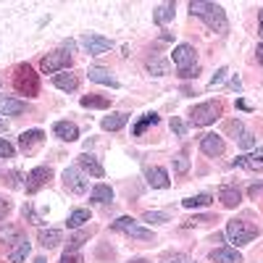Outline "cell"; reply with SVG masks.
<instances>
[{
    "mask_svg": "<svg viewBox=\"0 0 263 263\" xmlns=\"http://www.w3.org/2000/svg\"><path fill=\"white\" fill-rule=\"evenodd\" d=\"M24 111H27V103L24 100L0 95V116H21Z\"/></svg>",
    "mask_w": 263,
    "mask_h": 263,
    "instance_id": "cell-15",
    "label": "cell"
},
{
    "mask_svg": "<svg viewBox=\"0 0 263 263\" xmlns=\"http://www.w3.org/2000/svg\"><path fill=\"white\" fill-rule=\"evenodd\" d=\"M129 263H145V260L142 258H135V260H129Z\"/></svg>",
    "mask_w": 263,
    "mask_h": 263,
    "instance_id": "cell-50",
    "label": "cell"
},
{
    "mask_svg": "<svg viewBox=\"0 0 263 263\" xmlns=\"http://www.w3.org/2000/svg\"><path fill=\"white\" fill-rule=\"evenodd\" d=\"M114 229L116 232H124V234H129V237H135V239H145V242H153V232L150 229H142L135 218H129V216H121V218H116L114 221Z\"/></svg>",
    "mask_w": 263,
    "mask_h": 263,
    "instance_id": "cell-6",
    "label": "cell"
},
{
    "mask_svg": "<svg viewBox=\"0 0 263 263\" xmlns=\"http://www.w3.org/2000/svg\"><path fill=\"white\" fill-rule=\"evenodd\" d=\"M84 239H87V232H79V234L69 237V242H66V253H77L84 245Z\"/></svg>",
    "mask_w": 263,
    "mask_h": 263,
    "instance_id": "cell-33",
    "label": "cell"
},
{
    "mask_svg": "<svg viewBox=\"0 0 263 263\" xmlns=\"http://www.w3.org/2000/svg\"><path fill=\"white\" fill-rule=\"evenodd\" d=\"M13 87L21 92V95H27V98H34L40 92V82H37V74L29 63H21L16 74H13Z\"/></svg>",
    "mask_w": 263,
    "mask_h": 263,
    "instance_id": "cell-2",
    "label": "cell"
},
{
    "mask_svg": "<svg viewBox=\"0 0 263 263\" xmlns=\"http://www.w3.org/2000/svg\"><path fill=\"white\" fill-rule=\"evenodd\" d=\"M171 129H174V135H179V137H182V135H184V132H187V126H184V124H182V121H179L177 116H174V119H171Z\"/></svg>",
    "mask_w": 263,
    "mask_h": 263,
    "instance_id": "cell-40",
    "label": "cell"
},
{
    "mask_svg": "<svg viewBox=\"0 0 263 263\" xmlns=\"http://www.w3.org/2000/svg\"><path fill=\"white\" fill-rule=\"evenodd\" d=\"M237 142H239V147H242V150H253L255 147V135H253V132H242Z\"/></svg>",
    "mask_w": 263,
    "mask_h": 263,
    "instance_id": "cell-36",
    "label": "cell"
},
{
    "mask_svg": "<svg viewBox=\"0 0 263 263\" xmlns=\"http://www.w3.org/2000/svg\"><path fill=\"white\" fill-rule=\"evenodd\" d=\"M21 239H27V237H24V232H21L18 227H11V224L0 227V242H6V245H18Z\"/></svg>",
    "mask_w": 263,
    "mask_h": 263,
    "instance_id": "cell-21",
    "label": "cell"
},
{
    "mask_svg": "<svg viewBox=\"0 0 263 263\" xmlns=\"http://www.w3.org/2000/svg\"><path fill=\"white\" fill-rule=\"evenodd\" d=\"M0 84H3V82H0Z\"/></svg>",
    "mask_w": 263,
    "mask_h": 263,
    "instance_id": "cell-53",
    "label": "cell"
},
{
    "mask_svg": "<svg viewBox=\"0 0 263 263\" xmlns=\"http://www.w3.org/2000/svg\"><path fill=\"white\" fill-rule=\"evenodd\" d=\"M174 263H190V260H187L184 255H179V258H177V260H174Z\"/></svg>",
    "mask_w": 263,
    "mask_h": 263,
    "instance_id": "cell-49",
    "label": "cell"
},
{
    "mask_svg": "<svg viewBox=\"0 0 263 263\" xmlns=\"http://www.w3.org/2000/svg\"><path fill=\"white\" fill-rule=\"evenodd\" d=\"M63 184H66V190L74 192V195H84L87 187H90V182H87V174H84L82 168H77V166H69V168L63 171Z\"/></svg>",
    "mask_w": 263,
    "mask_h": 263,
    "instance_id": "cell-7",
    "label": "cell"
},
{
    "mask_svg": "<svg viewBox=\"0 0 263 263\" xmlns=\"http://www.w3.org/2000/svg\"><path fill=\"white\" fill-rule=\"evenodd\" d=\"M8 211H11V203L6 200V197H0V218H3Z\"/></svg>",
    "mask_w": 263,
    "mask_h": 263,
    "instance_id": "cell-45",
    "label": "cell"
},
{
    "mask_svg": "<svg viewBox=\"0 0 263 263\" xmlns=\"http://www.w3.org/2000/svg\"><path fill=\"white\" fill-rule=\"evenodd\" d=\"M61 263H82V258H79L77 253H63V258H61Z\"/></svg>",
    "mask_w": 263,
    "mask_h": 263,
    "instance_id": "cell-42",
    "label": "cell"
},
{
    "mask_svg": "<svg viewBox=\"0 0 263 263\" xmlns=\"http://www.w3.org/2000/svg\"><path fill=\"white\" fill-rule=\"evenodd\" d=\"M227 74H229V71H227V66H221V69H218V71L213 74V79H211V87H216V84H221V82L227 79Z\"/></svg>",
    "mask_w": 263,
    "mask_h": 263,
    "instance_id": "cell-39",
    "label": "cell"
},
{
    "mask_svg": "<svg viewBox=\"0 0 263 263\" xmlns=\"http://www.w3.org/2000/svg\"><path fill=\"white\" fill-rule=\"evenodd\" d=\"M3 129H6V121H3V119H0V132H3Z\"/></svg>",
    "mask_w": 263,
    "mask_h": 263,
    "instance_id": "cell-51",
    "label": "cell"
},
{
    "mask_svg": "<svg viewBox=\"0 0 263 263\" xmlns=\"http://www.w3.org/2000/svg\"><path fill=\"white\" fill-rule=\"evenodd\" d=\"M142 221H145V224H166L168 216L161 213V211H147V213L142 216Z\"/></svg>",
    "mask_w": 263,
    "mask_h": 263,
    "instance_id": "cell-34",
    "label": "cell"
},
{
    "mask_svg": "<svg viewBox=\"0 0 263 263\" xmlns=\"http://www.w3.org/2000/svg\"><path fill=\"white\" fill-rule=\"evenodd\" d=\"M53 135L58 140H63V142H74V140H79V129L71 121H55L53 124Z\"/></svg>",
    "mask_w": 263,
    "mask_h": 263,
    "instance_id": "cell-16",
    "label": "cell"
},
{
    "mask_svg": "<svg viewBox=\"0 0 263 263\" xmlns=\"http://www.w3.org/2000/svg\"><path fill=\"white\" fill-rule=\"evenodd\" d=\"M79 168L84 174H92V177H98V179L105 177V168L100 166V161L95 156H90V153H82V156H79Z\"/></svg>",
    "mask_w": 263,
    "mask_h": 263,
    "instance_id": "cell-17",
    "label": "cell"
},
{
    "mask_svg": "<svg viewBox=\"0 0 263 263\" xmlns=\"http://www.w3.org/2000/svg\"><path fill=\"white\" fill-rule=\"evenodd\" d=\"M227 237H229V242H234L237 248L239 245H248L250 239L258 237V227H253L248 221H229L227 224Z\"/></svg>",
    "mask_w": 263,
    "mask_h": 263,
    "instance_id": "cell-4",
    "label": "cell"
},
{
    "mask_svg": "<svg viewBox=\"0 0 263 263\" xmlns=\"http://www.w3.org/2000/svg\"><path fill=\"white\" fill-rule=\"evenodd\" d=\"M179 77H182V79H192V77H197V66H192V69H184V71H179Z\"/></svg>",
    "mask_w": 263,
    "mask_h": 263,
    "instance_id": "cell-44",
    "label": "cell"
},
{
    "mask_svg": "<svg viewBox=\"0 0 263 263\" xmlns=\"http://www.w3.org/2000/svg\"><path fill=\"white\" fill-rule=\"evenodd\" d=\"M79 42L84 45V50L90 53V55H100V53H108V50L114 48V42L108 40V37H100V34H84Z\"/></svg>",
    "mask_w": 263,
    "mask_h": 263,
    "instance_id": "cell-8",
    "label": "cell"
},
{
    "mask_svg": "<svg viewBox=\"0 0 263 263\" xmlns=\"http://www.w3.org/2000/svg\"><path fill=\"white\" fill-rule=\"evenodd\" d=\"M190 13H192V16H200L205 24H208L213 32H218V34L227 32V27H229L224 8H221V6H216V3H205V0H192V3H190Z\"/></svg>",
    "mask_w": 263,
    "mask_h": 263,
    "instance_id": "cell-1",
    "label": "cell"
},
{
    "mask_svg": "<svg viewBox=\"0 0 263 263\" xmlns=\"http://www.w3.org/2000/svg\"><path fill=\"white\" fill-rule=\"evenodd\" d=\"M145 179H147V184L153 187V190H166L171 182H168V174L161 168V166H150V168H145Z\"/></svg>",
    "mask_w": 263,
    "mask_h": 263,
    "instance_id": "cell-12",
    "label": "cell"
},
{
    "mask_svg": "<svg viewBox=\"0 0 263 263\" xmlns=\"http://www.w3.org/2000/svg\"><path fill=\"white\" fill-rule=\"evenodd\" d=\"M87 77H90L92 82H98V84H108V87H114V90L119 87V79H114V77H111V71H108V69H100V66H92V69L87 71Z\"/></svg>",
    "mask_w": 263,
    "mask_h": 263,
    "instance_id": "cell-19",
    "label": "cell"
},
{
    "mask_svg": "<svg viewBox=\"0 0 263 263\" xmlns=\"http://www.w3.org/2000/svg\"><path fill=\"white\" fill-rule=\"evenodd\" d=\"M248 195L253 197V200H258V197H263V184H253V187L248 190Z\"/></svg>",
    "mask_w": 263,
    "mask_h": 263,
    "instance_id": "cell-41",
    "label": "cell"
},
{
    "mask_svg": "<svg viewBox=\"0 0 263 263\" xmlns=\"http://www.w3.org/2000/svg\"><path fill=\"white\" fill-rule=\"evenodd\" d=\"M258 24H260V34H263V8L258 11Z\"/></svg>",
    "mask_w": 263,
    "mask_h": 263,
    "instance_id": "cell-47",
    "label": "cell"
},
{
    "mask_svg": "<svg viewBox=\"0 0 263 263\" xmlns=\"http://www.w3.org/2000/svg\"><path fill=\"white\" fill-rule=\"evenodd\" d=\"M53 84L58 87V90H63V92H74L79 87V77L71 74V71H61V74L53 77Z\"/></svg>",
    "mask_w": 263,
    "mask_h": 263,
    "instance_id": "cell-18",
    "label": "cell"
},
{
    "mask_svg": "<svg viewBox=\"0 0 263 263\" xmlns=\"http://www.w3.org/2000/svg\"><path fill=\"white\" fill-rule=\"evenodd\" d=\"M48 179H50V168H48V166H37V168H32V171L27 174L24 190H27L29 195H34L42 184H48Z\"/></svg>",
    "mask_w": 263,
    "mask_h": 263,
    "instance_id": "cell-10",
    "label": "cell"
},
{
    "mask_svg": "<svg viewBox=\"0 0 263 263\" xmlns=\"http://www.w3.org/2000/svg\"><path fill=\"white\" fill-rule=\"evenodd\" d=\"M63 242V234L58 232V229H42L40 232V245L45 248V250H53V248H58Z\"/></svg>",
    "mask_w": 263,
    "mask_h": 263,
    "instance_id": "cell-22",
    "label": "cell"
},
{
    "mask_svg": "<svg viewBox=\"0 0 263 263\" xmlns=\"http://www.w3.org/2000/svg\"><path fill=\"white\" fill-rule=\"evenodd\" d=\"M34 263H45V258H37V260H34Z\"/></svg>",
    "mask_w": 263,
    "mask_h": 263,
    "instance_id": "cell-52",
    "label": "cell"
},
{
    "mask_svg": "<svg viewBox=\"0 0 263 263\" xmlns=\"http://www.w3.org/2000/svg\"><path fill=\"white\" fill-rule=\"evenodd\" d=\"M8 179H11V182H8L11 187H24V182H21V174H18V171H13Z\"/></svg>",
    "mask_w": 263,
    "mask_h": 263,
    "instance_id": "cell-43",
    "label": "cell"
},
{
    "mask_svg": "<svg viewBox=\"0 0 263 263\" xmlns=\"http://www.w3.org/2000/svg\"><path fill=\"white\" fill-rule=\"evenodd\" d=\"M218 200H221L227 208H237L239 200H242V195H239L237 187H221V192H218Z\"/></svg>",
    "mask_w": 263,
    "mask_h": 263,
    "instance_id": "cell-24",
    "label": "cell"
},
{
    "mask_svg": "<svg viewBox=\"0 0 263 263\" xmlns=\"http://www.w3.org/2000/svg\"><path fill=\"white\" fill-rule=\"evenodd\" d=\"M213 203V197L208 195V192H203V195H195V197H187V200H182V205L184 208H203V205H211Z\"/></svg>",
    "mask_w": 263,
    "mask_h": 263,
    "instance_id": "cell-29",
    "label": "cell"
},
{
    "mask_svg": "<svg viewBox=\"0 0 263 263\" xmlns=\"http://www.w3.org/2000/svg\"><path fill=\"white\" fill-rule=\"evenodd\" d=\"M174 11H177V6H174V3H161L156 8V13H153V18H156V24H166V21L174 18Z\"/></svg>",
    "mask_w": 263,
    "mask_h": 263,
    "instance_id": "cell-26",
    "label": "cell"
},
{
    "mask_svg": "<svg viewBox=\"0 0 263 263\" xmlns=\"http://www.w3.org/2000/svg\"><path fill=\"white\" fill-rule=\"evenodd\" d=\"M29 250H32V245H29V239H21V242L11 250V255H8V260L11 263H21V260H27V255H29Z\"/></svg>",
    "mask_w": 263,
    "mask_h": 263,
    "instance_id": "cell-27",
    "label": "cell"
},
{
    "mask_svg": "<svg viewBox=\"0 0 263 263\" xmlns=\"http://www.w3.org/2000/svg\"><path fill=\"white\" fill-rule=\"evenodd\" d=\"M153 124H158V114H145V116H142V121H140L135 129H132V135H135V137L145 135V129H147V126H153Z\"/></svg>",
    "mask_w": 263,
    "mask_h": 263,
    "instance_id": "cell-32",
    "label": "cell"
},
{
    "mask_svg": "<svg viewBox=\"0 0 263 263\" xmlns=\"http://www.w3.org/2000/svg\"><path fill=\"white\" fill-rule=\"evenodd\" d=\"M218 116H221V103H213V100L195 105L192 111H190V121H192L195 126H208V124H213Z\"/></svg>",
    "mask_w": 263,
    "mask_h": 263,
    "instance_id": "cell-3",
    "label": "cell"
},
{
    "mask_svg": "<svg viewBox=\"0 0 263 263\" xmlns=\"http://www.w3.org/2000/svg\"><path fill=\"white\" fill-rule=\"evenodd\" d=\"M87 221H90V211H87V208H77V211L69 213V221H66V224H69V229H77V227H84Z\"/></svg>",
    "mask_w": 263,
    "mask_h": 263,
    "instance_id": "cell-25",
    "label": "cell"
},
{
    "mask_svg": "<svg viewBox=\"0 0 263 263\" xmlns=\"http://www.w3.org/2000/svg\"><path fill=\"white\" fill-rule=\"evenodd\" d=\"M126 121H129V114H111V116H105L100 121V126L105 132H119L121 126H126Z\"/></svg>",
    "mask_w": 263,
    "mask_h": 263,
    "instance_id": "cell-23",
    "label": "cell"
},
{
    "mask_svg": "<svg viewBox=\"0 0 263 263\" xmlns=\"http://www.w3.org/2000/svg\"><path fill=\"white\" fill-rule=\"evenodd\" d=\"M21 213H24V218H29L32 224H40V216L34 213V208H32V203H27L24 208H21Z\"/></svg>",
    "mask_w": 263,
    "mask_h": 263,
    "instance_id": "cell-38",
    "label": "cell"
},
{
    "mask_svg": "<svg viewBox=\"0 0 263 263\" xmlns=\"http://www.w3.org/2000/svg\"><path fill=\"white\" fill-rule=\"evenodd\" d=\"M84 108H108L111 105V98H100V95H84L82 98Z\"/></svg>",
    "mask_w": 263,
    "mask_h": 263,
    "instance_id": "cell-31",
    "label": "cell"
},
{
    "mask_svg": "<svg viewBox=\"0 0 263 263\" xmlns=\"http://www.w3.org/2000/svg\"><path fill=\"white\" fill-rule=\"evenodd\" d=\"M147 71H150L153 77H166V74H168V61H161V58L147 61Z\"/></svg>",
    "mask_w": 263,
    "mask_h": 263,
    "instance_id": "cell-30",
    "label": "cell"
},
{
    "mask_svg": "<svg viewBox=\"0 0 263 263\" xmlns=\"http://www.w3.org/2000/svg\"><path fill=\"white\" fill-rule=\"evenodd\" d=\"M258 61H260V66H263V42L258 45Z\"/></svg>",
    "mask_w": 263,
    "mask_h": 263,
    "instance_id": "cell-48",
    "label": "cell"
},
{
    "mask_svg": "<svg viewBox=\"0 0 263 263\" xmlns=\"http://www.w3.org/2000/svg\"><path fill=\"white\" fill-rule=\"evenodd\" d=\"M171 61H174V66H177L179 71L192 69V66H197L195 63V48L192 45H177L174 53H171Z\"/></svg>",
    "mask_w": 263,
    "mask_h": 263,
    "instance_id": "cell-9",
    "label": "cell"
},
{
    "mask_svg": "<svg viewBox=\"0 0 263 263\" xmlns=\"http://www.w3.org/2000/svg\"><path fill=\"white\" fill-rule=\"evenodd\" d=\"M90 197H92L95 203H111L114 200V190L108 187V184H98V187H92Z\"/></svg>",
    "mask_w": 263,
    "mask_h": 263,
    "instance_id": "cell-28",
    "label": "cell"
},
{
    "mask_svg": "<svg viewBox=\"0 0 263 263\" xmlns=\"http://www.w3.org/2000/svg\"><path fill=\"white\" fill-rule=\"evenodd\" d=\"M211 260L213 263H242V255L232 248H218L211 253Z\"/></svg>",
    "mask_w": 263,
    "mask_h": 263,
    "instance_id": "cell-20",
    "label": "cell"
},
{
    "mask_svg": "<svg viewBox=\"0 0 263 263\" xmlns=\"http://www.w3.org/2000/svg\"><path fill=\"white\" fill-rule=\"evenodd\" d=\"M42 142H45V135H42L40 129H32V132H24V135L18 137V147L24 153H34Z\"/></svg>",
    "mask_w": 263,
    "mask_h": 263,
    "instance_id": "cell-13",
    "label": "cell"
},
{
    "mask_svg": "<svg viewBox=\"0 0 263 263\" xmlns=\"http://www.w3.org/2000/svg\"><path fill=\"white\" fill-rule=\"evenodd\" d=\"M234 166H242L248 171H260L263 168V147H255L253 153H248V156H239L234 161Z\"/></svg>",
    "mask_w": 263,
    "mask_h": 263,
    "instance_id": "cell-14",
    "label": "cell"
},
{
    "mask_svg": "<svg viewBox=\"0 0 263 263\" xmlns=\"http://www.w3.org/2000/svg\"><path fill=\"white\" fill-rule=\"evenodd\" d=\"M200 150L205 153L208 158L221 156V153H224V137L221 135H213V132H211V135H203L200 137Z\"/></svg>",
    "mask_w": 263,
    "mask_h": 263,
    "instance_id": "cell-11",
    "label": "cell"
},
{
    "mask_svg": "<svg viewBox=\"0 0 263 263\" xmlns=\"http://www.w3.org/2000/svg\"><path fill=\"white\" fill-rule=\"evenodd\" d=\"M239 87H242V82H239V79L234 77V79H232V90H239Z\"/></svg>",
    "mask_w": 263,
    "mask_h": 263,
    "instance_id": "cell-46",
    "label": "cell"
},
{
    "mask_svg": "<svg viewBox=\"0 0 263 263\" xmlns=\"http://www.w3.org/2000/svg\"><path fill=\"white\" fill-rule=\"evenodd\" d=\"M13 145L11 142H6V140H0V158H13Z\"/></svg>",
    "mask_w": 263,
    "mask_h": 263,
    "instance_id": "cell-37",
    "label": "cell"
},
{
    "mask_svg": "<svg viewBox=\"0 0 263 263\" xmlns=\"http://www.w3.org/2000/svg\"><path fill=\"white\" fill-rule=\"evenodd\" d=\"M69 66H71V53H66V50H53L40 61V69L45 74H61Z\"/></svg>",
    "mask_w": 263,
    "mask_h": 263,
    "instance_id": "cell-5",
    "label": "cell"
},
{
    "mask_svg": "<svg viewBox=\"0 0 263 263\" xmlns=\"http://www.w3.org/2000/svg\"><path fill=\"white\" fill-rule=\"evenodd\" d=\"M171 166L177 174H187L190 171V158L187 156H177V158H171Z\"/></svg>",
    "mask_w": 263,
    "mask_h": 263,
    "instance_id": "cell-35",
    "label": "cell"
}]
</instances>
